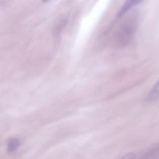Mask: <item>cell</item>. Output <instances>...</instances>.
Wrapping results in <instances>:
<instances>
[{
	"label": "cell",
	"instance_id": "6da1fadb",
	"mask_svg": "<svg viewBox=\"0 0 159 159\" xmlns=\"http://www.w3.org/2000/svg\"><path fill=\"white\" fill-rule=\"evenodd\" d=\"M137 29V20L134 18L127 19L120 25L114 36L117 46L124 47L130 43Z\"/></svg>",
	"mask_w": 159,
	"mask_h": 159
},
{
	"label": "cell",
	"instance_id": "7a4b0ae2",
	"mask_svg": "<svg viewBox=\"0 0 159 159\" xmlns=\"http://www.w3.org/2000/svg\"><path fill=\"white\" fill-rule=\"evenodd\" d=\"M142 1L143 0H126V2L124 3V5L122 6L121 9H120L119 12L117 13L118 18L123 16H124V14L127 13L130 9H131L132 8L134 7L137 5L140 4Z\"/></svg>",
	"mask_w": 159,
	"mask_h": 159
},
{
	"label": "cell",
	"instance_id": "3957f363",
	"mask_svg": "<svg viewBox=\"0 0 159 159\" xmlns=\"http://www.w3.org/2000/svg\"><path fill=\"white\" fill-rule=\"evenodd\" d=\"M159 98V79L157 81L156 83L154 85L151 91L148 94L147 97H146V101L148 102H152V101L155 100V99Z\"/></svg>",
	"mask_w": 159,
	"mask_h": 159
},
{
	"label": "cell",
	"instance_id": "277c9868",
	"mask_svg": "<svg viewBox=\"0 0 159 159\" xmlns=\"http://www.w3.org/2000/svg\"><path fill=\"white\" fill-rule=\"evenodd\" d=\"M144 158H159V144L151 148L144 155L141 156Z\"/></svg>",
	"mask_w": 159,
	"mask_h": 159
},
{
	"label": "cell",
	"instance_id": "5b68a950",
	"mask_svg": "<svg viewBox=\"0 0 159 159\" xmlns=\"http://www.w3.org/2000/svg\"><path fill=\"white\" fill-rule=\"evenodd\" d=\"M21 144V142H20V140L18 139V138H11L8 141L7 143V149L9 152H13L18 148L19 147Z\"/></svg>",
	"mask_w": 159,
	"mask_h": 159
},
{
	"label": "cell",
	"instance_id": "8992f818",
	"mask_svg": "<svg viewBox=\"0 0 159 159\" xmlns=\"http://www.w3.org/2000/svg\"><path fill=\"white\" fill-rule=\"evenodd\" d=\"M42 1H43V2H47L50 1V0H42Z\"/></svg>",
	"mask_w": 159,
	"mask_h": 159
}]
</instances>
